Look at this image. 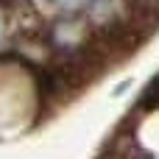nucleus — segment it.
Returning a JSON list of instances; mask_svg holds the SVG:
<instances>
[{
  "label": "nucleus",
  "mask_w": 159,
  "mask_h": 159,
  "mask_svg": "<svg viewBox=\"0 0 159 159\" xmlns=\"http://www.w3.org/2000/svg\"><path fill=\"white\" fill-rule=\"evenodd\" d=\"M140 109H159V78H154L145 87V92L140 98Z\"/></svg>",
  "instance_id": "1"
},
{
  "label": "nucleus",
  "mask_w": 159,
  "mask_h": 159,
  "mask_svg": "<svg viewBox=\"0 0 159 159\" xmlns=\"http://www.w3.org/2000/svg\"><path fill=\"white\" fill-rule=\"evenodd\" d=\"M3 31H6V28H3V14H0V39H3Z\"/></svg>",
  "instance_id": "2"
}]
</instances>
